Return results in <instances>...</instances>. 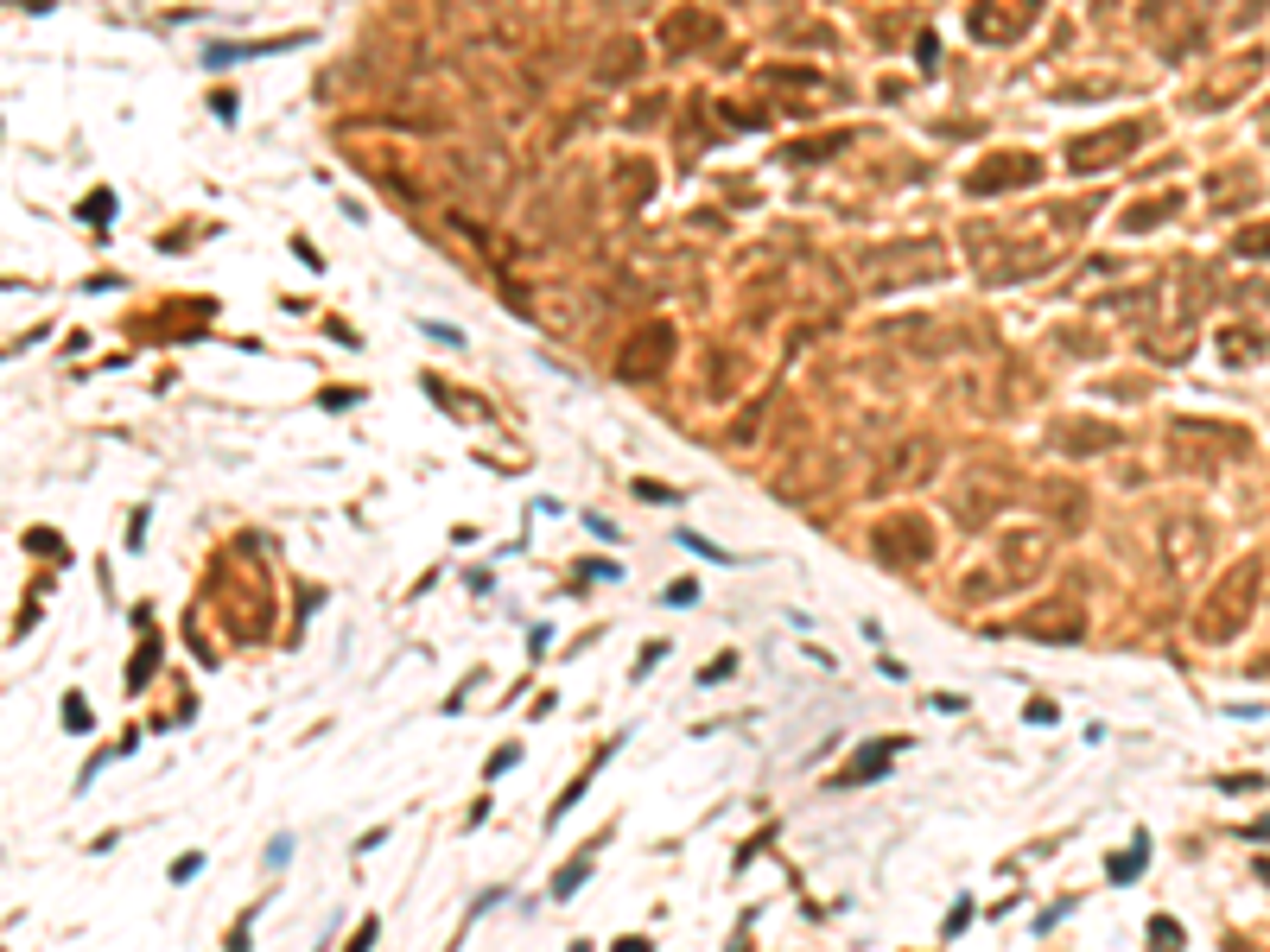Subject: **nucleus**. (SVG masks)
<instances>
[{"mask_svg":"<svg viewBox=\"0 0 1270 952\" xmlns=\"http://www.w3.org/2000/svg\"><path fill=\"white\" fill-rule=\"evenodd\" d=\"M1258 584H1264L1258 559L1233 565V572L1207 591V603H1200V617H1194V635H1200V641H1233V635L1252 622V610H1258Z\"/></svg>","mask_w":1270,"mask_h":952,"instance_id":"f257e3e1","label":"nucleus"},{"mask_svg":"<svg viewBox=\"0 0 1270 952\" xmlns=\"http://www.w3.org/2000/svg\"><path fill=\"white\" fill-rule=\"evenodd\" d=\"M1200 552H1207V528H1200V521H1175V528H1169V565L1188 578L1200 565Z\"/></svg>","mask_w":1270,"mask_h":952,"instance_id":"f03ea898","label":"nucleus"},{"mask_svg":"<svg viewBox=\"0 0 1270 952\" xmlns=\"http://www.w3.org/2000/svg\"><path fill=\"white\" fill-rule=\"evenodd\" d=\"M1137 134H1144L1137 121H1130V127H1111V134H1106L1099 146H1093V141H1086V146H1074V165H1111L1118 153H1130V146H1137Z\"/></svg>","mask_w":1270,"mask_h":952,"instance_id":"7ed1b4c3","label":"nucleus"},{"mask_svg":"<svg viewBox=\"0 0 1270 952\" xmlns=\"http://www.w3.org/2000/svg\"><path fill=\"white\" fill-rule=\"evenodd\" d=\"M1226 356H1233V362H1252V356H1264V343H1258V331H1226Z\"/></svg>","mask_w":1270,"mask_h":952,"instance_id":"20e7f679","label":"nucleus"},{"mask_svg":"<svg viewBox=\"0 0 1270 952\" xmlns=\"http://www.w3.org/2000/svg\"><path fill=\"white\" fill-rule=\"evenodd\" d=\"M1175 204H1182V197H1156V204H1144V210H1130V229H1150V223H1163Z\"/></svg>","mask_w":1270,"mask_h":952,"instance_id":"39448f33","label":"nucleus"},{"mask_svg":"<svg viewBox=\"0 0 1270 952\" xmlns=\"http://www.w3.org/2000/svg\"><path fill=\"white\" fill-rule=\"evenodd\" d=\"M1238 254H1270V223H1264V229H1245V235H1238Z\"/></svg>","mask_w":1270,"mask_h":952,"instance_id":"423d86ee","label":"nucleus"}]
</instances>
